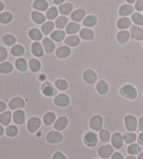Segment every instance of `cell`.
I'll list each match as a JSON object with an SVG mask.
<instances>
[{
	"label": "cell",
	"instance_id": "obj_1",
	"mask_svg": "<svg viewBox=\"0 0 143 159\" xmlns=\"http://www.w3.org/2000/svg\"><path fill=\"white\" fill-rule=\"evenodd\" d=\"M125 125L128 131H135L138 126V121L134 116L128 115L125 117Z\"/></svg>",
	"mask_w": 143,
	"mask_h": 159
},
{
	"label": "cell",
	"instance_id": "obj_2",
	"mask_svg": "<svg viewBox=\"0 0 143 159\" xmlns=\"http://www.w3.org/2000/svg\"><path fill=\"white\" fill-rule=\"evenodd\" d=\"M90 126L91 129L99 131L101 129L103 126V119L100 115H94L91 117L90 121Z\"/></svg>",
	"mask_w": 143,
	"mask_h": 159
},
{
	"label": "cell",
	"instance_id": "obj_3",
	"mask_svg": "<svg viewBox=\"0 0 143 159\" xmlns=\"http://www.w3.org/2000/svg\"><path fill=\"white\" fill-rule=\"evenodd\" d=\"M27 126L29 131L32 133H35L41 126V120L38 117H31L29 119Z\"/></svg>",
	"mask_w": 143,
	"mask_h": 159
},
{
	"label": "cell",
	"instance_id": "obj_4",
	"mask_svg": "<svg viewBox=\"0 0 143 159\" xmlns=\"http://www.w3.org/2000/svg\"><path fill=\"white\" fill-rule=\"evenodd\" d=\"M121 93L126 97L130 98H135L137 94L135 87L131 84H126L124 87H122Z\"/></svg>",
	"mask_w": 143,
	"mask_h": 159
},
{
	"label": "cell",
	"instance_id": "obj_5",
	"mask_svg": "<svg viewBox=\"0 0 143 159\" xmlns=\"http://www.w3.org/2000/svg\"><path fill=\"white\" fill-rule=\"evenodd\" d=\"M46 140L50 143H59L63 140V136L59 132L52 130L48 133Z\"/></svg>",
	"mask_w": 143,
	"mask_h": 159
},
{
	"label": "cell",
	"instance_id": "obj_6",
	"mask_svg": "<svg viewBox=\"0 0 143 159\" xmlns=\"http://www.w3.org/2000/svg\"><path fill=\"white\" fill-rule=\"evenodd\" d=\"M54 103L57 105V106L59 107H66L70 103L69 98L67 95L64 93H60V94L55 96L54 98Z\"/></svg>",
	"mask_w": 143,
	"mask_h": 159
},
{
	"label": "cell",
	"instance_id": "obj_7",
	"mask_svg": "<svg viewBox=\"0 0 143 159\" xmlns=\"http://www.w3.org/2000/svg\"><path fill=\"white\" fill-rule=\"evenodd\" d=\"M113 152H114L113 147L111 145H110V144H107V145L100 147L98 150L99 155L104 158H107L111 157V155L113 154Z\"/></svg>",
	"mask_w": 143,
	"mask_h": 159
},
{
	"label": "cell",
	"instance_id": "obj_8",
	"mask_svg": "<svg viewBox=\"0 0 143 159\" xmlns=\"http://www.w3.org/2000/svg\"><path fill=\"white\" fill-rule=\"evenodd\" d=\"M83 79L88 84H94L97 80V76L94 70L87 69L83 73Z\"/></svg>",
	"mask_w": 143,
	"mask_h": 159
},
{
	"label": "cell",
	"instance_id": "obj_9",
	"mask_svg": "<svg viewBox=\"0 0 143 159\" xmlns=\"http://www.w3.org/2000/svg\"><path fill=\"white\" fill-rule=\"evenodd\" d=\"M25 106V101L21 97H15L9 102V107L12 110L20 109Z\"/></svg>",
	"mask_w": 143,
	"mask_h": 159
},
{
	"label": "cell",
	"instance_id": "obj_10",
	"mask_svg": "<svg viewBox=\"0 0 143 159\" xmlns=\"http://www.w3.org/2000/svg\"><path fill=\"white\" fill-rule=\"evenodd\" d=\"M123 137L119 133H115L112 136L111 142L113 146L116 149H120L123 146Z\"/></svg>",
	"mask_w": 143,
	"mask_h": 159
},
{
	"label": "cell",
	"instance_id": "obj_11",
	"mask_svg": "<svg viewBox=\"0 0 143 159\" xmlns=\"http://www.w3.org/2000/svg\"><path fill=\"white\" fill-rule=\"evenodd\" d=\"M68 120L66 117H60L55 121L54 124V128L57 130H64L68 125Z\"/></svg>",
	"mask_w": 143,
	"mask_h": 159
},
{
	"label": "cell",
	"instance_id": "obj_12",
	"mask_svg": "<svg viewBox=\"0 0 143 159\" xmlns=\"http://www.w3.org/2000/svg\"><path fill=\"white\" fill-rule=\"evenodd\" d=\"M131 34L132 37L136 40H138V41L143 40V30L141 27L133 25L131 29Z\"/></svg>",
	"mask_w": 143,
	"mask_h": 159
},
{
	"label": "cell",
	"instance_id": "obj_13",
	"mask_svg": "<svg viewBox=\"0 0 143 159\" xmlns=\"http://www.w3.org/2000/svg\"><path fill=\"white\" fill-rule=\"evenodd\" d=\"M13 119L16 124H22L25 120V112L21 110H16L13 115Z\"/></svg>",
	"mask_w": 143,
	"mask_h": 159
},
{
	"label": "cell",
	"instance_id": "obj_14",
	"mask_svg": "<svg viewBox=\"0 0 143 159\" xmlns=\"http://www.w3.org/2000/svg\"><path fill=\"white\" fill-rule=\"evenodd\" d=\"M43 45L44 47V50L47 53H51L55 50V45L52 40L49 38H45L43 40Z\"/></svg>",
	"mask_w": 143,
	"mask_h": 159
},
{
	"label": "cell",
	"instance_id": "obj_15",
	"mask_svg": "<svg viewBox=\"0 0 143 159\" xmlns=\"http://www.w3.org/2000/svg\"><path fill=\"white\" fill-rule=\"evenodd\" d=\"M85 141L87 144L90 146L95 145L97 141V135L94 132H88L85 136Z\"/></svg>",
	"mask_w": 143,
	"mask_h": 159
},
{
	"label": "cell",
	"instance_id": "obj_16",
	"mask_svg": "<svg viewBox=\"0 0 143 159\" xmlns=\"http://www.w3.org/2000/svg\"><path fill=\"white\" fill-rule=\"evenodd\" d=\"M71 50L67 46H62L56 50V55L59 58H66L70 55Z\"/></svg>",
	"mask_w": 143,
	"mask_h": 159
},
{
	"label": "cell",
	"instance_id": "obj_17",
	"mask_svg": "<svg viewBox=\"0 0 143 159\" xmlns=\"http://www.w3.org/2000/svg\"><path fill=\"white\" fill-rule=\"evenodd\" d=\"M134 8L133 6L129 4H124L120 7L119 10V14L121 16H126L131 15L133 13Z\"/></svg>",
	"mask_w": 143,
	"mask_h": 159
},
{
	"label": "cell",
	"instance_id": "obj_18",
	"mask_svg": "<svg viewBox=\"0 0 143 159\" xmlns=\"http://www.w3.org/2000/svg\"><path fill=\"white\" fill-rule=\"evenodd\" d=\"M31 52L36 57H40L44 55V49L41 43L39 42H35L31 45Z\"/></svg>",
	"mask_w": 143,
	"mask_h": 159
},
{
	"label": "cell",
	"instance_id": "obj_19",
	"mask_svg": "<svg viewBox=\"0 0 143 159\" xmlns=\"http://www.w3.org/2000/svg\"><path fill=\"white\" fill-rule=\"evenodd\" d=\"M85 11L84 9H78L75 11H73L71 16V18L73 21L80 22L83 20L85 16Z\"/></svg>",
	"mask_w": 143,
	"mask_h": 159
},
{
	"label": "cell",
	"instance_id": "obj_20",
	"mask_svg": "<svg viewBox=\"0 0 143 159\" xmlns=\"http://www.w3.org/2000/svg\"><path fill=\"white\" fill-rule=\"evenodd\" d=\"M33 7L38 11H45L48 9V4L45 0H35L33 4Z\"/></svg>",
	"mask_w": 143,
	"mask_h": 159
},
{
	"label": "cell",
	"instance_id": "obj_21",
	"mask_svg": "<svg viewBox=\"0 0 143 159\" xmlns=\"http://www.w3.org/2000/svg\"><path fill=\"white\" fill-rule=\"evenodd\" d=\"M80 42H81V40H80L78 36L76 35L69 36L65 39V43L71 47L77 46L80 43Z\"/></svg>",
	"mask_w": 143,
	"mask_h": 159
},
{
	"label": "cell",
	"instance_id": "obj_22",
	"mask_svg": "<svg viewBox=\"0 0 143 159\" xmlns=\"http://www.w3.org/2000/svg\"><path fill=\"white\" fill-rule=\"evenodd\" d=\"M81 30L80 25L76 22H70L67 27H66V32L68 34H73L78 33Z\"/></svg>",
	"mask_w": 143,
	"mask_h": 159
},
{
	"label": "cell",
	"instance_id": "obj_23",
	"mask_svg": "<svg viewBox=\"0 0 143 159\" xmlns=\"http://www.w3.org/2000/svg\"><path fill=\"white\" fill-rule=\"evenodd\" d=\"M96 89L101 95L106 94L108 92V85L104 80H100L96 84Z\"/></svg>",
	"mask_w": 143,
	"mask_h": 159
},
{
	"label": "cell",
	"instance_id": "obj_24",
	"mask_svg": "<svg viewBox=\"0 0 143 159\" xmlns=\"http://www.w3.org/2000/svg\"><path fill=\"white\" fill-rule=\"evenodd\" d=\"M11 121V113L7 111L0 115V124L3 126H8Z\"/></svg>",
	"mask_w": 143,
	"mask_h": 159
},
{
	"label": "cell",
	"instance_id": "obj_25",
	"mask_svg": "<svg viewBox=\"0 0 143 159\" xmlns=\"http://www.w3.org/2000/svg\"><path fill=\"white\" fill-rule=\"evenodd\" d=\"M66 36V33L63 31L60 30H56L51 34L50 37L54 41L56 42H60L64 40Z\"/></svg>",
	"mask_w": 143,
	"mask_h": 159
},
{
	"label": "cell",
	"instance_id": "obj_26",
	"mask_svg": "<svg viewBox=\"0 0 143 159\" xmlns=\"http://www.w3.org/2000/svg\"><path fill=\"white\" fill-rule=\"evenodd\" d=\"M131 25V21L128 18H122L117 22V27L120 30L127 29Z\"/></svg>",
	"mask_w": 143,
	"mask_h": 159
},
{
	"label": "cell",
	"instance_id": "obj_27",
	"mask_svg": "<svg viewBox=\"0 0 143 159\" xmlns=\"http://www.w3.org/2000/svg\"><path fill=\"white\" fill-rule=\"evenodd\" d=\"M31 18L37 24H41L45 22V18L44 14L39 11H33L31 13Z\"/></svg>",
	"mask_w": 143,
	"mask_h": 159
},
{
	"label": "cell",
	"instance_id": "obj_28",
	"mask_svg": "<svg viewBox=\"0 0 143 159\" xmlns=\"http://www.w3.org/2000/svg\"><path fill=\"white\" fill-rule=\"evenodd\" d=\"M29 36H30V37L31 39L36 41H40L43 38L41 32H40L39 30L36 29V28H33V29L30 30V32H29Z\"/></svg>",
	"mask_w": 143,
	"mask_h": 159
},
{
	"label": "cell",
	"instance_id": "obj_29",
	"mask_svg": "<svg viewBox=\"0 0 143 159\" xmlns=\"http://www.w3.org/2000/svg\"><path fill=\"white\" fill-rule=\"evenodd\" d=\"M130 34L127 31H121L118 34H117V39L120 43L124 44L126 43L129 39Z\"/></svg>",
	"mask_w": 143,
	"mask_h": 159
},
{
	"label": "cell",
	"instance_id": "obj_30",
	"mask_svg": "<svg viewBox=\"0 0 143 159\" xmlns=\"http://www.w3.org/2000/svg\"><path fill=\"white\" fill-rule=\"evenodd\" d=\"M142 151V147L137 143L131 144L130 146H128L127 149V152L128 154L131 155H136L141 154Z\"/></svg>",
	"mask_w": 143,
	"mask_h": 159
},
{
	"label": "cell",
	"instance_id": "obj_31",
	"mask_svg": "<svg viewBox=\"0 0 143 159\" xmlns=\"http://www.w3.org/2000/svg\"><path fill=\"white\" fill-rule=\"evenodd\" d=\"M80 36L84 40H91L94 38L93 31L87 28L82 29L80 32Z\"/></svg>",
	"mask_w": 143,
	"mask_h": 159
},
{
	"label": "cell",
	"instance_id": "obj_32",
	"mask_svg": "<svg viewBox=\"0 0 143 159\" xmlns=\"http://www.w3.org/2000/svg\"><path fill=\"white\" fill-rule=\"evenodd\" d=\"M16 66L20 71H25L28 69L27 63L23 58H19L16 61Z\"/></svg>",
	"mask_w": 143,
	"mask_h": 159
},
{
	"label": "cell",
	"instance_id": "obj_33",
	"mask_svg": "<svg viewBox=\"0 0 143 159\" xmlns=\"http://www.w3.org/2000/svg\"><path fill=\"white\" fill-rule=\"evenodd\" d=\"M59 10L62 15H68L73 10V5L70 3H66V4L60 6L59 7Z\"/></svg>",
	"mask_w": 143,
	"mask_h": 159
},
{
	"label": "cell",
	"instance_id": "obj_34",
	"mask_svg": "<svg viewBox=\"0 0 143 159\" xmlns=\"http://www.w3.org/2000/svg\"><path fill=\"white\" fill-rule=\"evenodd\" d=\"M55 27V25L53 22H46L41 26V32L45 35H48L53 30Z\"/></svg>",
	"mask_w": 143,
	"mask_h": 159
},
{
	"label": "cell",
	"instance_id": "obj_35",
	"mask_svg": "<svg viewBox=\"0 0 143 159\" xmlns=\"http://www.w3.org/2000/svg\"><path fill=\"white\" fill-rule=\"evenodd\" d=\"M44 122L45 125L47 126H50V125L53 124L55 122L56 119V116L53 112H48L44 115Z\"/></svg>",
	"mask_w": 143,
	"mask_h": 159
},
{
	"label": "cell",
	"instance_id": "obj_36",
	"mask_svg": "<svg viewBox=\"0 0 143 159\" xmlns=\"http://www.w3.org/2000/svg\"><path fill=\"white\" fill-rule=\"evenodd\" d=\"M13 65L10 62L5 61L0 64V73H9L13 70Z\"/></svg>",
	"mask_w": 143,
	"mask_h": 159
},
{
	"label": "cell",
	"instance_id": "obj_37",
	"mask_svg": "<svg viewBox=\"0 0 143 159\" xmlns=\"http://www.w3.org/2000/svg\"><path fill=\"white\" fill-rule=\"evenodd\" d=\"M43 92L44 94L47 96H52L57 93L56 89L54 88L52 85L46 83L44 85V89H43Z\"/></svg>",
	"mask_w": 143,
	"mask_h": 159
},
{
	"label": "cell",
	"instance_id": "obj_38",
	"mask_svg": "<svg viewBox=\"0 0 143 159\" xmlns=\"http://www.w3.org/2000/svg\"><path fill=\"white\" fill-rule=\"evenodd\" d=\"M11 53L14 56L16 57H21L25 54L24 48L21 45H15L11 48Z\"/></svg>",
	"mask_w": 143,
	"mask_h": 159
},
{
	"label": "cell",
	"instance_id": "obj_39",
	"mask_svg": "<svg viewBox=\"0 0 143 159\" xmlns=\"http://www.w3.org/2000/svg\"><path fill=\"white\" fill-rule=\"evenodd\" d=\"M97 22V18L94 16H89L86 17L83 21V25L85 27H91L94 26Z\"/></svg>",
	"mask_w": 143,
	"mask_h": 159
},
{
	"label": "cell",
	"instance_id": "obj_40",
	"mask_svg": "<svg viewBox=\"0 0 143 159\" xmlns=\"http://www.w3.org/2000/svg\"><path fill=\"white\" fill-rule=\"evenodd\" d=\"M29 66H30V69L33 72H36L41 68V63H40L39 60H37L36 59H31L29 61Z\"/></svg>",
	"mask_w": 143,
	"mask_h": 159
},
{
	"label": "cell",
	"instance_id": "obj_41",
	"mask_svg": "<svg viewBox=\"0 0 143 159\" xmlns=\"http://www.w3.org/2000/svg\"><path fill=\"white\" fill-rule=\"evenodd\" d=\"M58 16V11H57L56 7H50L49 9L46 11L45 13V16L46 18L48 20H54L57 18V16Z\"/></svg>",
	"mask_w": 143,
	"mask_h": 159
},
{
	"label": "cell",
	"instance_id": "obj_42",
	"mask_svg": "<svg viewBox=\"0 0 143 159\" xmlns=\"http://www.w3.org/2000/svg\"><path fill=\"white\" fill-rule=\"evenodd\" d=\"M68 19L64 16H59L55 20V25L58 29H64L67 24Z\"/></svg>",
	"mask_w": 143,
	"mask_h": 159
},
{
	"label": "cell",
	"instance_id": "obj_43",
	"mask_svg": "<svg viewBox=\"0 0 143 159\" xmlns=\"http://www.w3.org/2000/svg\"><path fill=\"white\" fill-rule=\"evenodd\" d=\"M137 136L133 133H126L125 134L123 135V139H124V142L127 144H131L134 143L136 140Z\"/></svg>",
	"mask_w": 143,
	"mask_h": 159
},
{
	"label": "cell",
	"instance_id": "obj_44",
	"mask_svg": "<svg viewBox=\"0 0 143 159\" xmlns=\"http://www.w3.org/2000/svg\"><path fill=\"white\" fill-rule=\"evenodd\" d=\"M12 15L8 12H3L0 13V22L3 24H7L12 20Z\"/></svg>",
	"mask_w": 143,
	"mask_h": 159
},
{
	"label": "cell",
	"instance_id": "obj_45",
	"mask_svg": "<svg viewBox=\"0 0 143 159\" xmlns=\"http://www.w3.org/2000/svg\"><path fill=\"white\" fill-rule=\"evenodd\" d=\"M2 41L7 45H13L16 43V39L13 35L6 34L2 37Z\"/></svg>",
	"mask_w": 143,
	"mask_h": 159
},
{
	"label": "cell",
	"instance_id": "obj_46",
	"mask_svg": "<svg viewBox=\"0 0 143 159\" xmlns=\"http://www.w3.org/2000/svg\"><path fill=\"white\" fill-rule=\"evenodd\" d=\"M18 128L13 125L11 126H8L6 129V134H7L8 137H15V136L18 134Z\"/></svg>",
	"mask_w": 143,
	"mask_h": 159
},
{
	"label": "cell",
	"instance_id": "obj_47",
	"mask_svg": "<svg viewBox=\"0 0 143 159\" xmlns=\"http://www.w3.org/2000/svg\"><path fill=\"white\" fill-rule=\"evenodd\" d=\"M132 20L133 21L134 23L138 25H143V16L141 15V13H134L132 17Z\"/></svg>",
	"mask_w": 143,
	"mask_h": 159
},
{
	"label": "cell",
	"instance_id": "obj_48",
	"mask_svg": "<svg viewBox=\"0 0 143 159\" xmlns=\"http://www.w3.org/2000/svg\"><path fill=\"white\" fill-rule=\"evenodd\" d=\"M55 87L59 89V90H66L68 88V83L67 82L64 80H57L55 82Z\"/></svg>",
	"mask_w": 143,
	"mask_h": 159
},
{
	"label": "cell",
	"instance_id": "obj_49",
	"mask_svg": "<svg viewBox=\"0 0 143 159\" xmlns=\"http://www.w3.org/2000/svg\"><path fill=\"white\" fill-rule=\"evenodd\" d=\"M99 138L103 142H108L110 139V134L107 130H102L99 133Z\"/></svg>",
	"mask_w": 143,
	"mask_h": 159
},
{
	"label": "cell",
	"instance_id": "obj_50",
	"mask_svg": "<svg viewBox=\"0 0 143 159\" xmlns=\"http://www.w3.org/2000/svg\"><path fill=\"white\" fill-rule=\"evenodd\" d=\"M7 57V50L6 48L0 47V62L4 61Z\"/></svg>",
	"mask_w": 143,
	"mask_h": 159
},
{
	"label": "cell",
	"instance_id": "obj_51",
	"mask_svg": "<svg viewBox=\"0 0 143 159\" xmlns=\"http://www.w3.org/2000/svg\"><path fill=\"white\" fill-rule=\"evenodd\" d=\"M135 8L138 11H143V0H136Z\"/></svg>",
	"mask_w": 143,
	"mask_h": 159
},
{
	"label": "cell",
	"instance_id": "obj_52",
	"mask_svg": "<svg viewBox=\"0 0 143 159\" xmlns=\"http://www.w3.org/2000/svg\"><path fill=\"white\" fill-rule=\"evenodd\" d=\"M53 159H67L65 156L60 152H57L55 154L53 155Z\"/></svg>",
	"mask_w": 143,
	"mask_h": 159
},
{
	"label": "cell",
	"instance_id": "obj_53",
	"mask_svg": "<svg viewBox=\"0 0 143 159\" xmlns=\"http://www.w3.org/2000/svg\"><path fill=\"white\" fill-rule=\"evenodd\" d=\"M111 159H124V157H123L122 154H120V153L116 152L113 154Z\"/></svg>",
	"mask_w": 143,
	"mask_h": 159
},
{
	"label": "cell",
	"instance_id": "obj_54",
	"mask_svg": "<svg viewBox=\"0 0 143 159\" xmlns=\"http://www.w3.org/2000/svg\"><path fill=\"white\" fill-rule=\"evenodd\" d=\"M138 126V129L140 130H142V131H143V116L141 119H140Z\"/></svg>",
	"mask_w": 143,
	"mask_h": 159
},
{
	"label": "cell",
	"instance_id": "obj_55",
	"mask_svg": "<svg viewBox=\"0 0 143 159\" xmlns=\"http://www.w3.org/2000/svg\"><path fill=\"white\" fill-rule=\"evenodd\" d=\"M7 108V105L2 101H0V112H2Z\"/></svg>",
	"mask_w": 143,
	"mask_h": 159
},
{
	"label": "cell",
	"instance_id": "obj_56",
	"mask_svg": "<svg viewBox=\"0 0 143 159\" xmlns=\"http://www.w3.org/2000/svg\"><path fill=\"white\" fill-rule=\"evenodd\" d=\"M138 142L143 144V133H141L138 137Z\"/></svg>",
	"mask_w": 143,
	"mask_h": 159
},
{
	"label": "cell",
	"instance_id": "obj_57",
	"mask_svg": "<svg viewBox=\"0 0 143 159\" xmlns=\"http://www.w3.org/2000/svg\"><path fill=\"white\" fill-rule=\"evenodd\" d=\"M65 1V0H54V3H55L56 4H61Z\"/></svg>",
	"mask_w": 143,
	"mask_h": 159
},
{
	"label": "cell",
	"instance_id": "obj_58",
	"mask_svg": "<svg viewBox=\"0 0 143 159\" xmlns=\"http://www.w3.org/2000/svg\"><path fill=\"white\" fill-rule=\"evenodd\" d=\"M39 80H41V81H44V80H45V75H44V74H41V75H39Z\"/></svg>",
	"mask_w": 143,
	"mask_h": 159
},
{
	"label": "cell",
	"instance_id": "obj_59",
	"mask_svg": "<svg viewBox=\"0 0 143 159\" xmlns=\"http://www.w3.org/2000/svg\"><path fill=\"white\" fill-rule=\"evenodd\" d=\"M4 128H3V126L0 125V136L3 135V133H4Z\"/></svg>",
	"mask_w": 143,
	"mask_h": 159
},
{
	"label": "cell",
	"instance_id": "obj_60",
	"mask_svg": "<svg viewBox=\"0 0 143 159\" xmlns=\"http://www.w3.org/2000/svg\"><path fill=\"white\" fill-rule=\"evenodd\" d=\"M4 4H3L2 2H0V12L4 9Z\"/></svg>",
	"mask_w": 143,
	"mask_h": 159
},
{
	"label": "cell",
	"instance_id": "obj_61",
	"mask_svg": "<svg viewBox=\"0 0 143 159\" xmlns=\"http://www.w3.org/2000/svg\"><path fill=\"white\" fill-rule=\"evenodd\" d=\"M138 159H143V152L141 153V154H140L138 155Z\"/></svg>",
	"mask_w": 143,
	"mask_h": 159
},
{
	"label": "cell",
	"instance_id": "obj_62",
	"mask_svg": "<svg viewBox=\"0 0 143 159\" xmlns=\"http://www.w3.org/2000/svg\"><path fill=\"white\" fill-rule=\"evenodd\" d=\"M126 159H137L136 157H133V156H129V157H127Z\"/></svg>",
	"mask_w": 143,
	"mask_h": 159
},
{
	"label": "cell",
	"instance_id": "obj_63",
	"mask_svg": "<svg viewBox=\"0 0 143 159\" xmlns=\"http://www.w3.org/2000/svg\"><path fill=\"white\" fill-rule=\"evenodd\" d=\"M136 0H127V2L128 3H129V4H133V2H135Z\"/></svg>",
	"mask_w": 143,
	"mask_h": 159
},
{
	"label": "cell",
	"instance_id": "obj_64",
	"mask_svg": "<svg viewBox=\"0 0 143 159\" xmlns=\"http://www.w3.org/2000/svg\"><path fill=\"white\" fill-rule=\"evenodd\" d=\"M142 45H143V42H142Z\"/></svg>",
	"mask_w": 143,
	"mask_h": 159
}]
</instances>
